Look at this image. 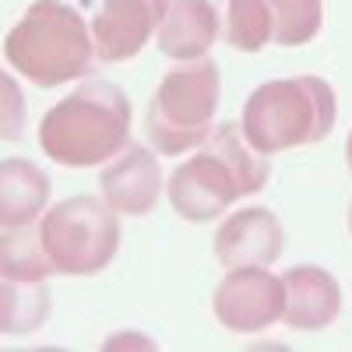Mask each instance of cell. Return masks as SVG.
Listing matches in <instances>:
<instances>
[{"mask_svg":"<svg viewBox=\"0 0 352 352\" xmlns=\"http://www.w3.org/2000/svg\"><path fill=\"white\" fill-rule=\"evenodd\" d=\"M268 155L247 141L240 124H219L197 144L190 162L169 176V204L187 222H212L232 201L257 194L268 184Z\"/></svg>","mask_w":352,"mask_h":352,"instance_id":"1","label":"cell"},{"mask_svg":"<svg viewBox=\"0 0 352 352\" xmlns=\"http://www.w3.org/2000/svg\"><path fill=\"white\" fill-rule=\"evenodd\" d=\"M131 138V99L113 81L88 78L71 96L46 109L39 124V148L50 162L88 169L113 162Z\"/></svg>","mask_w":352,"mask_h":352,"instance_id":"2","label":"cell"},{"mask_svg":"<svg viewBox=\"0 0 352 352\" xmlns=\"http://www.w3.org/2000/svg\"><path fill=\"white\" fill-rule=\"evenodd\" d=\"M8 64L39 88L78 81L92 71V25L64 0H36L4 39Z\"/></svg>","mask_w":352,"mask_h":352,"instance_id":"3","label":"cell"},{"mask_svg":"<svg viewBox=\"0 0 352 352\" xmlns=\"http://www.w3.org/2000/svg\"><path fill=\"white\" fill-rule=\"evenodd\" d=\"M335 88L317 74H300L254 88L243 102L240 127L261 155H278L324 141L335 127Z\"/></svg>","mask_w":352,"mask_h":352,"instance_id":"4","label":"cell"},{"mask_svg":"<svg viewBox=\"0 0 352 352\" xmlns=\"http://www.w3.org/2000/svg\"><path fill=\"white\" fill-rule=\"evenodd\" d=\"M222 96L219 64L208 56L173 67L148 102L144 134L159 155H184L212 134V120Z\"/></svg>","mask_w":352,"mask_h":352,"instance_id":"5","label":"cell"},{"mask_svg":"<svg viewBox=\"0 0 352 352\" xmlns=\"http://www.w3.org/2000/svg\"><path fill=\"white\" fill-rule=\"evenodd\" d=\"M43 247L60 275H99L120 250V222L106 197H67L39 219Z\"/></svg>","mask_w":352,"mask_h":352,"instance_id":"6","label":"cell"},{"mask_svg":"<svg viewBox=\"0 0 352 352\" xmlns=\"http://www.w3.org/2000/svg\"><path fill=\"white\" fill-rule=\"evenodd\" d=\"M212 310L232 335L264 331L285 314V282L264 268H229L215 289Z\"/></svg>","mask_w":352,"mask_h":352,"instance_id":"7","label":"cell"},{"mask_svg":"<svg viewBox=\"0 0 352 352\" xmlns=\"http://www.w3.org/2000/svg\"><path fill=\"white\" fill-rule=\"evenodd\" d=\"M169 0H99L92 14L96 56L102 64H124L144 50L152 32L162 25Z\"/></svg>","mask_w":352,"mask_h":352,"instance_id":"8","label":"cell"},{"mask_svg":"<svg viewBox=\"0 0 352 352\" xmlns=\"http://www.w3.org/2000/svg\"><path fill=\"white\" fill-rule=\"evenodd\" d=\"M285 250V229L272 208L232 212L215 232V257L226 268H268Z\"/></svg>","mask_w":352,"mask_h":352,"instance_id":"9","label":"cell"},{"mask_svg":"<svg viewBox=\"0 0 352 352\" xmlns=\"http://www.w3.org/2000/svg\"><path fill=\"white\" fill-rule=\"evenodd\" d=\"M285 314L282 320L296 331H324L342 314V285L320 264H292L282 275Z\"/></svg>","mask_w":352,"mask_h":352,"instance_id":"10","label":"cell"},{"mask_svg":"<svg viewBox=\"0 0 352 352\" xmlns=\"http://www.w3.org/2000/svg\"><path fill=\"white\" fill-rule=\"evenodd\" d=\"M102 197L120 215H148L162 190V166L141 144H127L99 176Z\"/></svg>","mask_w":352,"mask_h":352,"instance_id":"11","label":"cell"},{"mask_svg":"<svg viewBox=\"0 0 352 352\" xmlns=\"http://www.w3.org/2000/svg\"><path fill=\"white\" fill-rule=\"evenodd\" d=\"M219 39V11L212 0H169L159 25V50L169 60H197Z\"/></svg>","mask_w":352,"mask_h":352,"instance_id":"12","label":"cell"},{"mask_svg":"<svg viewBox=\"0 0 352 352\" xmlns=\"http://www.w3.org/2000/svg\"><path fill=\"white\" fill-rule=\"evenodd\" d=\"M50 201V176L32 159H4L0 162V222L11 226H32L43 219Z\"/></svg>","mask_w":352,"mask_h":352,"instance_id":"13","label":"cell"},{"mask_svg":"<svg viewBox=\"0 0 352 352\" xmlns=\"http://www.w3.org/2000/svg\"><path fill=\"white\" fill-rule=\"evenodd\" d=\"M53 261L43 247L39 226H11L0 240V275L14 282H46L53 275Z\"/></svg>","mask_w":352,"mask_h":352,"instance_id":"14","label":"cell"},{"mask_svg":"<svg viewBox=\"0 0 352 352\" xmlns=\"http://www.w3.org/2000/svg\"><path fill=\"white\" fill-rule=\"evenodd\" d=\"M222 36L232 50L257 53L275 39V18L268 0H226L222 4Z\"/></svg>","mask_w":352,"mask_h":352,"instance_id":"15","label":"cell"},{"mask_svg":"<svg viewBox=\"0 0 352 352\" xmlns=\"http://www.w3.org/2000/svg\"><path fill=\"white\" fill-rule=\"evenodd\" d=\"M50 314V289L46 282H14L4 278V303H0V320L4 335H28L36 331Z\"/></svg>","mask_w":352,"mask_h":352,"instance_id":"16","label":"cell"},{"mask_svg":"<svg viewBox=\"0 0 352 352\" xmlns=\"http://www.w3.org/2000/svg\"><path fill=\"white\" fill-rule=\"evenodd\" d=\"M278 46H303L324 25V0H268Z\"/></svg>","mask_w":352,"mask_h":352,"instance_id":"17","label":"cell"},{"mask_svg":"<svg viewBox=\"0 0 352 352\" xmlns=\"http://www.w3.org/2000/svg\"><path fill=\"white\" fill-rule=\"evenodd\" d=\"M4 92H8V120H4V138H18V131L25 127V102L14 99V85L11 78H4Z\"/></svg>","mask_w":352,"mask_h":352,"instance_id":"18","label":"cell"},{"mask_svg":"<svg viewBox=\"0 0 352 352\" xmlns=\"http://www.w3.org/2000/svg\"><path fill=\"white\" fill-rule=\"evenodd\" d=\"M345 162H349V173H352V131H349V141H345Z\"/></svg>","mask_w":352,"mask_h":352,"instance_id":"19","label":"cell"},{"mask_svg":"<svg viewBox=\"0 0 352 352\" xmlns=\"http://www.w3.org/2000/svg\"><path fill=\"white\" fill-rule=\"evenodd\" d=\"M349 236H352V204H349Z\"/></svg>","mask_w":352,"mask_h":352,"instance_id":"20","label":"cell"}]
</instances>
